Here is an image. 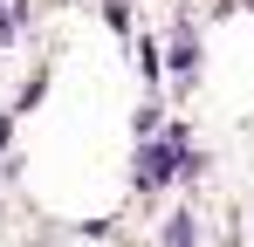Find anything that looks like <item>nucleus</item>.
<instances>
[{"label": "nucleus", "instance_id": "f257e3e1", "mask_svg": "<svg viewBox=\"0 0 254 247\" xmlns=\"http://www.w3.org/2000/svg\"><path fill=\"white\" fill-rule=\"evenodd\" d=\"M172 172H179V144H165V151L144 158V185H158V179H172Z\"/></svg>", "mask_w": 254, "mask_h": 247}]
</instances>
